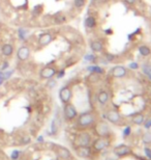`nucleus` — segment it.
<instances>
[{
	"label": "nucleus",
	"mask_w": 151,
	"mask_h": 160,
	"mask_svg": "<svg viewBox=\"0 0 151 160\" xmlns=\"http://www.w3.org/2000/svg\"><path fill=\"white\" fill-rule=\"evenodd\" d=\"M63 114H64L65 119L67 121H73L76 117H77V109L75 108V106L71 105V104L67 103L64 105V108H63Z\"/></svg>",
	"instance_id": "1"
},
{
	"label": "nucleus",
	"mask_w": 151,
	"mask_h": 160,
	"mask_svg": "<svg viewBox=\"0 0 151 160\" xmlns=\"http://www.w3.org/2000/svg\"><path fill=\"white\" fill-rule=\"evenodd\" d=\"M93 123V115L89 112L82 113L78 119V125L81 127H87Z\"/></svg>",
	"instance_id": "2"
},
{
	"label": "nucleus",
	"mask_w": 151,
	"mask_h": 160,
	"mask_svg": "<svg viewBox=\"0 0 151 160\" xmlns=\"http://www.w3.org/2000/svg\"><path fill=\"white\" fill-rule=\"evenodd\" d=\"M57 70L54 67H45L39 71V77L41 79H52L56 75Z\"/></svg>",
	"instance_id": "3"
},
{
	"label": "nucleus",
	"mask_w": 151,
	"mask_h": 160,
	"mask_svg": "<svg viewBox=\"0 0 151 160\" xmlns=\"http://www.w3.org/2000/svg\"><path fill=\"white\" fill-rule=\"evenodd\" d=\"M71 96H73L71 90H70V88L67 86H63L61 90H59V98L63 104L69 103L70 99H71Z\"/></svg>",
	"instance_id": "4"
},
{
	"label": "nucleus",
	"mask_w": 151,
	"mask_h": 160,
	"mask_svg": "<svg viewBox=\"0 0 151 160\" xmlns=\"http://www.w3.org/2000/svg\"><path fill=\"white\" fill-rule=\"evenodd\" d=\"M30 57V49L28 46H21L17 52V58L20 61H26Z\"/></svg>",
	"instance_id": "5"
},
{
	"label": "nucleus",
	"mask_w": 151,
	"mask_h": 160,
	"mask_svg": "<svg viewBox=\"0 0 151 160\" xmlns=\"http://www.w3.org/2000/svg\"><path fill=\"white\" fill-rule=\"evenodd\" d=\"M53 41V35L50 32H43L41 33L38 36V45L41 47H46L49 44H51Z\"/></svg>",
	"instance_id": "6"
},
{
	"label": "nucleus",
	"mask_w": 151,
	"mask_h": 160,
	"mask_svg": "<svg viewBox=\"0 0 151 160\" xmlns=\"http://www.w3.org/2000/svg\"><path fill=\"white\" fill-rule=\"evenodd\" d=\"M54 150H55V153H56L60 158H62V159H68V158L70 157V152L67 149L63 148V146H55Z\"/></svg>",
	"instance_id": "7"
},
{
	"label": "nucleus",
	"mask_w": 151,
	"mask_h": 160,
	"mask_svg": "<svg viewBox=\"0 0 151 160\" xmlns=\"http://www.w3.org/2000/svg\"><path fill=\"white\" fill-rule=\"evenodd\" d=\"M111 74L113 75L114 77H117V78H121L126 75V70L121 67V65H117V67H114L112 70H111Z\"/></svg>",
	"instance_id": "8"
},
{
	"label": "nucleus",
	"mask_w": 151,
	"mask_h": 160,
	"mask_svg": "<svg viewBox=\"0 0 151 160\" xmlns=\"http://www.w3.org/2000/svg\"><path fill=\"white\" fill-rule=\"evenodd\" d=\"M90 140V137L87 133H82L78 136V139H77V144L78 146H86L88 144Z\"/></svg>",
	"instance_id": "9"
},
{
	"label": "nucleus",
	"mask_w": 151,
	"mask_h": 160,
	"mask_svg": "<svg viewBox=\"0 0 151 160\" xmlns=\"http://www.w3.org/2000/svg\"><path fill=\"white\" fill-rule=\"evenodd\" d=\"M1 53H2L3 56L9 57L13 55L14 53V46L11 44H4L2 47H1Z\"/></svg>",
	"instance_id": "10"
},
{
	"label": "nucleus",
	"mask_w": 151,
	"mask_h": 160,
	"mask_svg": "<svg viewBox=\"0 0 151 160\" xmlns=\"http://www.w3.org/2000/svg\"><path fill=\"white\" fill-rule=\"evenodd\" d=\"M76 152L81 157H87L89 155V149L86 148V146H77L76 148Z\"/></svg>",
	"instance_id": "11"
},
{
	"label": "nucleus",
	"mask_w": 151,
	"mask_h": 160,
	"mask_svg": "<svg viewBox=\"0 0 151 160\" xmlns=\"http://www.w3.org/2000/svg\"><path fill=\"white\" fill-rule=\"evenodd\" d=\"M90 48L92 49V51L100 52L102 50H103L104 46L100 41H93V42H91V44H90Z\"/></svg>",
	"instance_id": "12"
},
{
	"label": "nucleus",
	"mask_w": 151,
	"mask_h": 160,
	"mask_svg": "<svg viewBox=\"0 0 151 160\" xmlns=\"http://www.w3.org/2000/svg\"><path fill=\"white\" fill-rule=\"evenodd\" d=\"M85 25L86 27L88 28H93L96 25V20H95L94 17H87L86 20H85Z\"/></svg>",
	"instance_id": "13"
},
{
	"label": "nucleus",
	"mask_w": 151,
	"mask_h": 160,
	"mask_svg": "<svg viewBox=\"0 0 151 160\" xmlns=\"http://www.w3.org/2000/svg\"><path fill=\"white\" fill-rule=\"evenodd\" d=\"M97 99H98V101H100V104H106L109 100V96L106 92H100V94H98Z\"/></svg>",
	"instance_id": "14"
},
{
	"label": "nucleus",
	"mask_w": 151,
	"mask_h": 160,
	"mask_svg": "<svg viewBox=\"0 0 151 160\" xmlns=\"http://www.w3.org/2000/svg\"><path fill=\"white\" fill-rule=\"evenodd\" d=\"M43 11V4H37V5H35L34 7H33L32 14H33V16L37 17V16H39V15H41Z\"/></svg>",
	"instance_id": "15"
},
{
	"label": "nucleus",
	"mask_w": 151,
	"mask_h": 160,
	"mask_svg": "<svg viewBox=\"0 0 151 160\" xmlns=\"http://www.w3.org/2000/svg\"><path fill=\"white\" fill-rule=\"evenodd\" d=\"M28 34V29H24V28H19L18 29V35H19V38L21 41H24L26 36Z\"/></svg>",
	"instance_id": "16"
},
{
	"label": "nucleus",
	"mask_w": 151,
	"mask_h": 160,
	"mask_svg": "<svg viewBox=\"0 0 151 160\" xmlns=\"http://www.w3.org/2000/svg\"><path fill=\"white\" fill-rule=\"evenodd\" d=\"M108 117L110 121H112V122H117L119 119V114L115 111H110L108 113Z\"/></svg>",
	"instance_id": "17"
},
{
	"label": "nucleus",
	"mask_w": 151,
	"mask_h": 160,
	"mask_svg": "<svg viewBox=\"0 0 151 160\" xmlns=\"http://www.w3.org/2000/svg\"><path fill=\"white\" fill-rule=\"evenodd\" d=\"M139 52H140L143 56H147V55L150 54V49L147 46H141L140 48H139Z\"/></svg>",
	"instance_id": "18"
},
{
	"label": "nucleus",
	"mask_w": 151,
	"mask_h": 160,
	"mask_svg": "<svg viewBox=\"0 0 151 160\" xmlns=\"http://www.w3.org/2000/svg\"><path fill=\"white\" fill-rule=\"evenodd\" d=\"M54 21L56 24H62V23H64L65 22V17L62 16V15H56Z\"/></svg>",
	"instance_id": "19"
},
{
	"label": "nucleus",
	"mask_w": 151,
	"mask_h": 160,
	"mask_svg": "<svg viewBox=\"0 0 151 160\" xmlns=\"http://www.w3.org/2000/svg\"><path fill=\"white\" fill-rule=\"evenodd\" d=\"M86 3V0H73V4L77 8H82Z\"/></svg>",
	"instance_id": "20"
},
{
	"label": "nucleus",
	"mask_w": 151,
	"mask_h": 160,
	"mask_svg": "<svg viewBox=\"0 0 151 160\" xmlns=\"http://www.w3.org/2000/svg\"><path fill=\"white\" fill-rule=\"evenodd\" d=\"M88 70L91 71V72H93V73H97V74H103L104 70L102 68H100V67H89L88 68Z\"/></svg>",
	"instance_id": "21"
},
{
	"label": "nucleus",
	"mask_w": 151,
	"mask_h": 160,
	"mask_svg": "<svg viewBox=\"0 0 151 160\" xmlns=\"http://www.w3.org/2000/svg\"><path fill=\"white\" fill-rule=\"evenodd\" d=\"M134 122L137 123V124H141V123L143 122V115H141V114H137V115L134 117Z\"/></svg>",
	"instance_id": "22"
},
{
	"label": "nucleus",
	"mask_w": 151,
	"mask_h": 160,
	"mask_svg": "<svg viewBox=\"0 0 151 160\" xmlns=\"http://www.w3.org/2000/svg\"><path fill=\"white\" fill-rule=\"evenodd\" d=\"M3 73V77H4V79H8L9 77L14 74V70H11V71H6V72H2Z\"/></svg>",
	"instance_id": "23"
},
{
	"label": "nucleus",
	"mask_w": 151,
	"mask_h": 160,
	"mask_svg": "<svg viewBox=\"0 0 151 160\" xmlns=\"http://www.w3.org/2000/svg\"><path fill=\"white\" fill-rule=\"evenodd\" d=\"M56 76H57V78H62V77L64 76V70H61V71H59V72H57Z\"/></svg>",
	"instance_id": "24"
},
{
	"label": "nucleus",
	"mask_w": 151,
	"mask_h": 160,
	"mask_svg": "<svg viewBox=\"0 0 151 160\" xmlns=\"http://www.w3.org/2000/svg\"><path fill=\"white\" fill-rule=\"evenodd\" d=\"M8 67H9V63H8V61H4V63H3V65H1V71L6 70Z\"/></svg>",
	"instance_id": "25"
},
{
	"label": "nucleus",
	"mask_w": 151,
	"mask_h": 160,
	"mask_svg": "<svg viewBox=\"0 0 151 160\" xmlns=\"http://www.w3.org/2000/svg\"><path fill=\"white\" fill-rule=\"evenodd\" d=\"M4 80H5V79H4V77H3V73L2 72H0V86L2 85V83H3Z\"/></svg>",
	"instance_id": "26"
},
{
	"label": "nucleus",
	"mask_w": 151,
	"mask_h": 160,
	"mask_svg": "<svg viewBox=\"0 0 151 160\" xmlns=\"http://www.w3.org/2000/svg\"><path fill=\"white\" fill-rule=\"evenodd\" d=\"M145 73L151 78V68H145Z\"/></svg>",
	"instance_id": "27"
},
{
	"label": "nucleus",
	"mask_w": 151,
	"mask_h": 160,
	"mask_svg": "<svg viewBox=\"0 0 151 160\" xmlns=\"http://www.w3.org/2000/svg\"><path fill=\"white\" fill-rule=\"evenodd\" d=\"M130 67L132 69H138V67H139V65H138L137 63H130Z\"/></svg>",
	"instance_id": "28"
},
{
	"label": "nucleus",
	"mask_w": 151,
	"mask_h": 160,
	"mask_svg": "<svg viewBox=\"0 0 151 160\" xmlns=\"http://www.w3.org/2000/svg\"><path fill=\"white\" fill-rule=\"evenodd\" d=\"M136 0H125V2L128 3V4H132V3H135Z\"/></svg>",
	"instance_id": "29"
},
{
	"label": "nucleus",
	"mask_w": 151,
	"mask_h": 160,
	"mask_svg": "<svg viewBox=\"0 0 151 160\" xmlns=\"http://www.w3.org/2000/svg\"><path fill=\"white\" fill-rule=\"evenodd\" d=\"M17 156H19V152H14V155H13V158H14V159H16Z\"/></svg>",
	"instance_id": "30"
},
{
	"label": "nucleus",
	"mask_w": 151,
	"mask_h": 160,
	"mask_svg": "<svg viewBox=\"0 0 151 160\" xmlns=\"http://www.w3.org/2000/svg\"><path fill=\"white\" fill-rule=\"evenodd\" d=\"M86 59H89V60H91V59H93V57H92V55H87L86 57H85Z\"/></svg>",
	"instance_id": "31"
}]
</instances>
